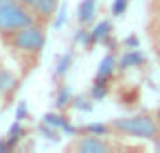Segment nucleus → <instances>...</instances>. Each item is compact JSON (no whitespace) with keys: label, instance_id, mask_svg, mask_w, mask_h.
<instances>
[{"label":"nucleus","instance_id":"1","mask_svg":"<svg viewBox=\"0 0 160 153\" xmlns=\"http://www.w3.org/2000/svg\"><path fill=\"white\" fill-rule=\"evenodd\" d=\"M35 13L20 0H0V33L11 35L22 26L33 24Z\"/></svg>","mask_w":160,"mask_h":153},{"label":"nucleus","instance_id":"2","mask_svg":"<svg viewBox=\"0 0 160 153\" xmlns=\"http://www.w3.org/2000/svg\"><path fill=\"white\" fill-rule=\"evenodd\" d=\"M114 133H123L127 138H142V140H153L158 136V122L147 116V114H138V116H127V118H116L110 122Z\"/></svg>","mask_w":160,"mask_h":153},{"label":"nucleus","instance_id":"3","mask_svg":"<svg viewBox=\"0 0 160 153\" xmlns=\"http://www.w3.org/2000/svg\"><path fill=\"white\" fill-rule=\"evenodd\" d=\"M44 42H46V35H44L42 26H38L35 22L29 24V26H22L16 33H11L13 48H18L22 53H38V50L44 48Z\"/></svg>","mask_w":160,"mask_h":153},{"label":"nucleus","instance_id":"4","mask_svg":"<svg viewBox=\"0 0 160 153\" xmlns=\"http://www.w3.org/2000/svg\"><path fill=\"white\" fill-rule=\"evenodd\" d=\"M68 149H70V151H77V153H105V151H110L112 146H110L101 136L88 133V136L77 138Z\"/></svg>","mask_w":160,"mask_h":153},{"label":"nucleus","instance_id":"5","mask_svg":"<svg viewBox=\"0 0 160 153\" xmlns=\"http://www.w3.org/2000/svg\"><path fill=\"white\" fill-rule=\"evenodd\" d=\"M114 68H116V57L114 55H105L103 57V61L99 64V72H97V83H105L110 77H112V72H114Z\"/></svg>","mask_w":160,"mask_h":153},{"label":"nucleus","instance_id":"6","mask_svg":"<svg viewBox=\"0 0 160 153\" xmlns=\"http://www.w3.org/2000/svg\"><path fill=\"white\" fill-rule=\"evenodd\" d=\"M55 9H57V0H38L33 7V13L42 20H48V18H53Z\"/></svg>","mask_w":160,"mask_h":153},{"label":"nucleus","instance_id":"7","mask_svg":"<svg viewBox=\"0 0 160 153\" xmlns=\"http://www.w3.org/2000/svg\"><path fill=\"white\" fill-rule=\"evenodd\" d=\"M94 9H97V0H81L79 20H81V22H90V20L94 18Z\"/></svg>","mask_w":160,"mask_h":153},{"label":"nucleus","instance_id":"8","mask_svg":"<svg viewBox=\"0 0 160 153\" xmlns=\"http://www.w3.org/2000/svg\"><path fill=\"white\" fill-rule=\"evenodd\" d=\"M13 85H16V77H13L9 70L0 68V96H5Z\"/></svg>","mask_w":160,"mask_h":153},{"label":"nucleus","instance_id":"9","mask_svg":"<svg viewBox=\"0 0 160 153\" xmlns=\"http://www.w3.org/2000/svg\"><path fill=\"white\" fill-rule=\"evenodd\" d=\"M140 61H142V55H140L138 50H129V53L123 55V59H121V68H132V66H138Z\"/></svg>","mask_w":160,"mask_h":153},{"label":"nucleus","instance_id":"10","mask_svg":"<svg viewBox=\"0 0 160 153\" xmlns=\"http://www.w3.org/2000/svg\"><path fill=\"white\" fill-rule=\"evenodd\" d=\"M108 33H110V22H99L97 29L92 31V42H101Z\"/></svg>","mask_w":160,"mask_h":153},{"label":"nucleus","instance_id":"11","mask_svg":"<svg viewBox=\"0 0 160 153\" xmlns=\"http://www.w3.org/2000/svg\"><path fill=\"white\" fill-rule=\"evenodd\" d=\"M112 127L110 125H88L86 127V133H94V136H103V133H110Z\"/></svg>","mask_w":160,"mask_h":153},{"label":"nucleus","instance_id":"12","mask_svg":"<svg viewBox=\"0 0 160 153\" xmlns=\"http://www.w3.org/2000/svg\"><path fill=\"white\" fill-rule=\"evenodd\" d=\"M105 92H108V90H105V83H97V81H94L92 98H94V101H99V98H103V96H105Z\"/></svg>","mask_w":160,"mask_h":153},{"label":"nucleus","instance_id":"13","mask_svg":"<svg viewBox=\"0 0 160 153\" xmlns=\"http://www.w3.org/2000/svg\"><path fill=\"white\" fill-rule=\"evenodd\" d=\"M46 122H48V125H55V127H64V129H70V127H68V125H66V122L62 120V116H57V114H48V116H46Z\"/></svg>","mask_w":160,"mask_h":153},{"label":"nucleus","instance_id":"14","mask_svg":"<svg viewBox=\"0 0 160 153\" xmlns=\"http://www.w3.org/2000/svg\"><path fill=\"white\" fill-rule=\"evenodd\" d=\"M125 7H127V0H116L114 2V16H121L125 11Z\"/></svg>","mask_w":160,"mask_h":153},{"label":"nucleus","instance_id":"15","mask_svg":"<svg viewBox=\"0 0 160 153\" xmlns=\"http://www.w3.org/2000/svg\"><path fill=\"white\" fill-rule=\"evenodd\" d=\"M20 2H24L27 7H31V9H33V7H35V2H38V0H20Z\"/></svg>","mask_w":160,"mask_h":153},{"label":"nucleus","instance_id":"16","mask_svg":"<svg viewBox=\"0 0 160 153\" xmlns=\"http://www.w3.org/2000/svg\"><path fill=\"white\" fill-rule=\"evenodd\" d=\"M153 140H156V142H153V149H156V151H160V136H156Z\"/></svg>","mask_w":160,"mask_h":153},{"label":"nucleus","instance_id":"17","mask_svg":"<svg viewBox=\"0 0 160 153\" xmlns=\"http://www.w3.org/2000/svg\"><path fill=\"white\" fill-rule=\"evenodd\" d=\"M158 53H160V35H158Z\"/></svg>","mask_w":160,"mask_h":153},{"label":"nucleus","instance_id":"18","mask_svg":"<svg viewBox=\"0 0 160 153\" xmlns=\"http://www.w3.org/2000/svg\"><path fill=\"white\" fill-rule=\"evenodd\" d=\"M158 118H160V107H158Z\"/></svg>","mask_w":160,"mask_h":153}]
</instances>
